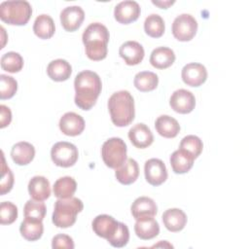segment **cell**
I'll use <instances>...</instances> for the list:
<instances>
[{"instance_id":"cell-26","label":"cell","mask_w":249,"mask_h":249,"mask_svg":"<svg viewBox=\"0 0 249 249\" xmlns=\"http://www.w3.org/2000/svg\"><path fill=\"white\" fill-rule=\"evenodd\" d=\"M134 231L140 239L148 240L156 237L160 233V226L154 217L140 219L136 220Z\"/></svg>"},{"instance_id":"cell-27","label":"cell","mask_w":249,"mask_h":249,"mask_svg":"<svg viewBox=\"0 0 249 249\" xmlns=\"http://www.w3.org/2000/svg\"><path fill=\"white\" fill-rule=\"evenodd\" d=\"M155 127L158 133L165 138H173L177 136L180 131V124L178 122L168 115L160 116L156 120Z\"/></svg>"},{"instance_id":"cell-10","label":"cell","mask_w":249,"mask_h":249,"mask_svg":"<svg viewBox=\"0 0 249 249\" xmlns=\"http://www.w3.org/2000/svg\"><path fill=\"white\" fill-rule=\"evenodd\" d=\"M169 104L175 112L180 114H188L195 109L196 98L190 90L180 89L172 93Z\"/></svg>"},{"instance_id":"cell-24","label":"cell","mask_w":249,"mask_h":249,"mask_svg":"<svg viewBox=\"0 0 249 249\" xmlns=\"http://www.w3.org/2000/svg\"><path fill=\"white\" fill-rule=\"evenodd\" d=\"M175 61V53L173 50L167 47L156 48L150 55V63L158 69H165Z\"/></svg>"},{"instance_id":"cell-35","label":"cell","mask_w":249,"mask_h":249,"mask_svg":"<svg viewBox=\"0 0 249 249\" xmlns=\"http://www.w3.org/2000/svg\"><path fill=\"white\" fill-rule=\"evenodd\" d=\"M179 148L189 152L195 159H196L202 152L203 144L199 137L196 135H187L181 140Z\"/></svg>"},{"instance_id":"cell-41","label":"cell","mask_w":249,"mask_h":249,"mask_svg":"<svg viewBox=\"0 0 249 249\" xmlns=\"http://www.w3.org/2000/svg\"><path fill=\"white\" fill-rule=\"evenodd\" d=\"M12 121V113L9 107L0 105V127L4 128L10 124Z\"/></svg>"},{"instance_id":"cell-18","label":"cell","mask_w":249,"mask_h":249,"mask_svg":"<svg viewBox=\"0 0 249 249\" xmlns=\"http://www.w3.org/2000/svg\"><path fill=\"white\" fill-rule=\"evenodd\" d=\"M128 138L132 145L139 149L149 147L154 141V136L151 129L142 123L136 124L129 129Z\"/></svg>"},{"instance_id":"cell-32","label":"cell","mask_w":249,"mask_h":249,"mask_svg":"<svg viewBox=\"0 0 249 249\" xmlns=\"http://www.w3.org/2000/svg\"><path fill=\"white\" fill-rule=\"evenodd\" d=\"M165 29L162 18L157 14L148 16L144 21V30L152 38H160L162 36Z\"/></svg>"},{"instance_id":"cell-39","label":"cell","mask_w":249,"mask_h":249,"mask_svg":"<svg viewBox=\"0 0 249 249\" xmlns=\"http://www.w3.org/2000/svg\"><path fill=\"white\" fill-rule=\"evenodd\" d=\"M2 177H1V182H0V194L1 196L9 193L14 185V175L11 169L7 166L5 162V158L4 154L2 153Z\"/></svg>"},{"instance_id":"cell-20","label":"cell","mask_w":249,"mask_h":249,"mask_svg":"<svg viewBox=\"0 0 249 249\" xmlns=\"http://www.w3.org/2000/svg\"><path fill=\"white\" fill-rule=\"evenodd\" d=\"M139 175V166L135 160L127 159L120 167L116 168L115 176L123 185H130L136 181Z\"/></svg>"},{"instance_id":"cell-5","label":"cell","mask_w":249,"mask_h":249,"mask_svg":"<svg viewBox=\"0 0 249 249\" xmlns=\"http://www.w3.org/2000/svg\"><path fill=\"white\" fill-rule=\"evenodd\" d=\"M32 15L31 5L27 1H5L0 5V18L12 25H24Z\"/></svg>"},{"instance_id":"cell-6","label":"cell","mask_w":249,"mask_h":249,"mask_svg":"<svg viewBox=\"0 0 249 249\" xmlns=\"http://www.w3.org/2000/svg\"><path fill=\"white\" fill-rule=\"evenodd\" d=\"M126 145L119 137H112L106 140L101 148V157L104 163L110 168L120 167L126 159Z\"/></svg>"},{"instance_id":"cell-21","label":"cell","mask_w":249,"mask_h":249,"mask_svg":"<svg viewBox=\"0 0 249 249\" xmlns=\"http://www.w3.org/2000/svg\"><path fill=\"white\" fill-rule=\"evenodd\" d=\"M195 158L187 151L178 149L170 156V164L176 174H184L190 171L194 165Z\"/></svg>"},{"instance_id":"cell-37","label":"cell","mask_w":249,"mask_h":249,"mask_svg":"<svg viewBox=\"0 0 249 249\" xmlns=\"http://www.w3.org/2000/svg\"><path fill=\"white\" fill-rule=\"evenodd\" d=\"M18 218V207L10 202L3 201L0 204V223L2 225L13 224Z\"/></svg>"},{"instance_id":"cell-15","label":"cell","mask_w":249,"mask_h":249,"mask_svg":"<svg viewBox=\"0 0 249 249\" xmlns=\"http://www.w3.org/2000/svg\"><path fill=\"white\" fill-rule=\"evenodd\" d=\"M119 223L112 216L102 214L96 216L92 221V230L96 233V235L109 239L114 235L119 228Z\"/></svg>"},{"instance_id":"cell-28","label":"cell","mask_w":249,"mask_h":249,"mask_svg":"<svg viewBox=\"0 0 249 249\" xmlns=\"http://www.w3.org/2000/svg\"><path fill=\"white\" fill-rule=\"evenodd\" d=\"M19 231L26 240L35 241L41 238L44 231V226L42 221L24 218L20 224Z\"/></svg>"},{"instance_id":"cell-12","label":"cell","mask_w":249,"mask_h":249,"mask_svg":"<svg viewBox=\"0 0 249 249\" xmlns=\"http://www.w3.org/2000/svg\"><path fill=\"white\" fill-rule=\"evenodd\" d=\"M182 80L190 87H199L207 79V70L204 65L196 62L186 64L182 69Z\"/></svg>"},{"instance_id":"cell-3","label":"cell","mask_w":249,"mask_h":249,"mask_svg":"<svg viewBox=\"0 0 249 249\" xmlns=\"http://www.w3.org/2000/svg\"><path fill=\"white\" fill-rule=\"evenodd\" d=\"M108 109L111 121L117 126H126L134 120V100L127 90L113 93L108 100Z\"/></svg>"},{"instance_id":"cell-23","label":"cell","mask_w":249,"mask_h":249,"mask_svg":"<svg viewBox=\"0 0 249 249\" xmlns=\"http://www.w3.org/2000/svg\"><path fill=\"white\" fill-rule=\"evenodd\" d=\"M28 193L32 199L44 201L51 195L49 180L44 176H34L28 183Z\"/></svg>"},{"instance_id":"cell-1","label":"cell","mask_w":249,"mask_h":249,"mask_svg":"<svg viewBox=\"0 0 249 249\" xmlns=\"http://www.w3.org/2000/svg\"><path fill=\"white\" fill-rule=\"evenodd\" d=\"M75 88V103L85 111L93 107L101 92L102 84L99 76L90 70H84L80 72L74 81Z\"/></svg>"},{"instance_id":"cell-19","label":"cell","mask_w":249,"mask_h":249,"mask_svg":"<svg viewBox=\"0 0 249 249\" xmlns=\"http://www.w3.org/2000/svg\"><path fill=\"white\" fill-rule=\"evenodd\" d=\"M161 219L165 228L172 232L182 231L187 224V215L179 208H170L165 210Z\"/></svg>"},{"instance_id":"cell-36","label":"cell","mask_w":249,"mask_h":249,"mask_svg":"<svg viewBox=\"0 0 249 249\" xmlns=\"http://www.w3.org/2000/svg\"><path fill=\"white\" fill-rule=\"evenodd\" d=\"M18 89V82L11 76L0 75V98L2 100L12 98Z\"/></svg>"},{"instance_id":"cell-34","label":"cell","mask_w":249,"mask_h":249,"mask_svg":"<svg viewBox=\"0 0 249 249\" xmlns=\"http://www.w3.org/2000/svg\"><path fill=\"white\" fill-rule=\"evenodd\" d=\"M23 211H24V218L43 221L47 210L44 202L35 200V199H30L26 201Z\"/></svg>"},{"instance_id":"cell-25","label":"cell","mask_w":249,"mask_h":249,"mask_svg":"<svg viewBox=\"0 0 249 249\" xmlns=\"http://www.w3.org/2000/svg\"><path fill=\"white\" fill-rule=\"evenodd\" d=\"M48 76L55 82H63L70 78L72 67L65 59H55L49 63L47 67Z\"/></svg>"},{"instance_id":"cell-33","label":"cell","mask_w":249,"mask_h":249,"mask_svg":"<svg viewBox=\"0 0 249 249\" xmlns=\"http://www.w3.org/2000/svg\"><path fill=\"white\" fill-rule=\"evenodd\" d=\"M1 67L10 73L19 72L23 67V58L18 53L8 52L1 57Z\"/></svg>"},{"instance_id":"cell-29","label":"cell","mask_w":249,"mask_h":249,"mask_svg":"<svg viewBox=\"0 0 249 249\" xmlns=\"http://www.w3.org/2000/svg\"><path fill=\"white\" fill-rule=\"evenodd\" d=\"M33 31L40 39H50L55 31L53 18L45 14L38 16L33 24Z\"/></svg>"},{"instance_id":"cell-31","label":"cell","mask_w":249,"mask_h":249,"mask_svg":"<svg viewBox=\"0 0 249 249\" xmlns=\"http://www.w3.org/2000/svg\"><path fill=\"white\" fill-rule=\"evenodd\" d=\"M133 83L138 90L142 92H148L154 90L158 87L159 78L154 72L142 71L135 75Z\"/></svg>"},{"instance_id":"cell-8","label":"cell","mask_w":249,"mask_h":249,"mask_svg":"<svg viewBox=\"0 0 249 249\" xmlns=\"http://www.w3.org/2000/svg\"><path fill=\"white\" fill-rule=\"evenodd\" d=\"M196 30L197 21L189 14H182L178 16L172 23V34L181 42L192 40L195 37Z\"/></svg>"},{"instance_id":"cell-17","label":"cell","mask_w":249,"mask_h":249,"mask_svg":"<svg viewBox=\"0 0 249 249\" xmlns=\"http://www.w3.org/2000/svg\"><path fill=\"white\" fill-rule=\"evenodd\" d=\"M131 214L135 220L155 217L158 212L156 202L148 196L137 197L131 205Z\"/></svg>"},{"instance_id":"cell-16","label":"cell","mask_w":249,"mask_h":249,"mask_svg":"<svg viewBox=\"0 0 249 249\" xmlns=\"http://www.w3.org/2000/svg\"><path fill=\"white\" fill-rule=\"evenodd\" d=\"M119 54L127 65H137L143 60L145 52L138 42L127 41L120 47Z\"/></svg>"},{"instance_id":"cell-30","label":"cell","mask_w":249,"mask_h":249,"mask_svg":"<svg viewBox=\"0 0 249 249\" xmlns=\"http://www.w3.org/2000/svg\"><path fill=\"white\" fill-rule=\"evenodd\" d=\"M76 189L77 183L75 179L70 176H64L54 182L53 192L57 198H69L73 196Z\"/></svg>"},{"instance_id":"cell-42","label":"cell","mask_w":249,"mask_h":249,"mask_svg":"<svg viewBox=\"0 0 249 249\" xmlns=\"http://www.w3.org/2000/svg\"><path fill=\"white\" fill-rule=\"evenodd\" d=\"M152 3L161 9H167L169 6L175 3V1H152Z\"/></svg>"},{"instance_id":"cell-7","label":"cell","mask_w":249,"mask_h":249,"mask_svg":"<svg viewBox=\"0 0 249 249\" xmlns=\"http://www.w3.org/2000/svg\"><path fill=\"white\" fill-rule=\"evenodd\" d=\"M77 147L66 141L55 143L51 150V158L53 163L60 167L73 166L78 160Z\"/></svg>"},{"instance_id":"cell-9","label":"cell","mask_w":249,"mask_h":249,"mask_svg":"<svg viewBox=\"0 0 249 249\" xmlns=\"http://www.w3.org/2000/svg\"><path fill=\"white\" fill-rule=\"evenodd\" d=\"M145 178L152 186H160L167 179V170L163 161L160 159H150L144 165Z\"/></svg>"},{"instance_id":"cell-2","label":"cell","mask_w":249,"mask_h":249,"mask_svg":"<svg viewBox=\"0 0 249 249\" xmlns=\"http://www.w3.org/2000/svg\"><path fill=\"white\" fill-rule=\"evenodd\" d=\"M109 38V31L105 25L99 22L90 23L82 36L87 56L94 61L104 59L107 56Z\"/></svg>"},{"instance_id":"cell-4","label":"cell","mask_w":249,"mask_h":249,"mask_svg":"<svg viewBox=\"0 0 249 249\" xmlns=\"http://www.w3.org/2000/svg\"><path fill=\"white\" fill-rule=\"evenodd\" d=\"M84 208L82 200L78 197L58 198L54 203L53 223L57 228H69L76 222L77 215Z\"/></svg>"},{"instance_id":"cell-22","label":"cell","mask_w":249,"mask_h":249,"mask_svg":"<svg viewBox=\"0 0 249 249\" xmlns=\"http://www.w3.org/2000/svg\"><path fill=\"white\" fill-rule=\"evenodd\" d=\"M35 156L34 146L28 142L21 141L15 144L11 150V157L18 165H26L30 163Z\"/></svg>"},{"instance_id":"cell-13","label":"cell","mask_w":249,"mask_h":249,"mask_svg":"<svg viewBox=\"0 0 249 249\" xmlns=\"http://www.w3.org/2000/svg\"><path fill=\"white\" fill-rule=\"evenodd\" d=\"M85 19V12L79 6L66 7L60 13V22L62 27L69 32L76 31Z\"/></svg>"},{"instance_id":"cell-38","label":"cell","mask_w":249,"mask_h":249,"mask_svg":"<svg viewBox=\"0 0 249 249\" xmlns=\"http://www.w3.org/2000/svg\"><path fill=\"white\" fill-rule=\"evenodd\" d=\"M129 240V231L126 225L124 223H119V228L117 231L114 233L112 237H110L107 241L116 248L124 247Z\"/></svg>"},{"instance_id":"cell-14","label":"cell","mask_w":249,"mask_h":249,"mask_svg":"<svg viewBox=\"0 0 249 249\" xmlns=\"http://www.w3.org/2000/svg\"><path fill=\"white\" fill-rule=\"evenodd\" d=\"M58 124L61 132L68 136H77L85 129V121L83 117L74 112L65 113L60 118Z\"/></svg>"},{"instance_id":"cell-40","label":"cell","mask_w":249,"mask_h":249,"mask_svg":"<svg viewBox=\"0 0 249 249\" xmlns=\"http://www.w3.org/2000/svg\"><path fill=\"white\" fill-rule=\"evenodd\" d=\"M52 247L54 248H74V241L72 237L67 234H56L52 240Z\"/></svg>"},{"instance_id":"cell-11","label":"cell","mask_w":249,"mask_h":249,"mask_svg":"<svg viewBox=\"0 0 249 249\" xmlns=\"http://www.w3.org/2000/svg\"><path fill=\"white\" fill-rule=\"evenodd\" d=\"M140 6L137 2L132 0H125L120 2L114 10L115 19L122 24H128L135 21L140 16Z\"/></svg>"}]
</instances>
